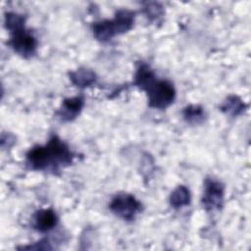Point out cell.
Wrapping results in <instances>:
<instances>
[{"label":"cell","mask_w":251,"mask_h":251,"mask_svg":"<svg viewBox=\"0 0 251 251\" xmlns=\"http://www.w3.org/2000/svg\"><path fill=\"white\" fill-rule=\"evenodd\" d=\"M70 147L57 135H52L43 146H34L25 155L26 165L36 171H53L70 166L74 160Z\"/></svg>","instance_id":"obj_1"},{"label":"cell","mask_w":251,"mask_h":251,"mask_svg":"<svg viewBox=\"0 0 251 251\" xmlns=\"http://www.w3.org/2000/svg\"><path fill=\"white\" fill-rule=\"evenodd\" d=\"M143 90L147 94L148 105L154 109L164 110L173 104L176 98L174 84L166 79L155 78Z\"/></svg>","instance_id":"obj_2"},{"label":"cell","mask_w":251,"mask_h":251,"mask_svg":"<svg viewBox=\"0 0 251 251\" xmlns=\"http://www.w3.org/2000/svg\"><path fill=\"white\" fill-rule=\"evenodd\" d=\"M109 209L117 217L125 221H131L141 212L142 205L133 195L122 192L113 197Z\"/></svg>","instance_id":"obj_3"},{"label":"cell","mask_w":251,"mask_h":251,"mask_svg":"<svg viewBox=\"0 0 251 251\" xmlns=\"http://www.w3.org/2000/svg\"><path fill=\"white\" fill-rule=\"evenodd\" d=\"M11 37L8 44L20 56L24 58H30L35 55L38 42L37 39L26 30L25 27L11 31Z\"/></svg>","instance_id":"obj_4"},{"label":"cell","mask_w":251,"mask_h":251,"mask_svg":"<svg viewBox=\"0 0 251 251\" xmlns=\"http://www.w3.org/2000/svg\"><path fill=\"white\" fill-rule=\"evenodd\" d=\"M225 187L223 183L215 178L208 177L204 183V193L201 199L206 211H218L224 202Z\"/></svg>","instance_id":"obj_5"},{"label":"cell","mask_w":251,"mask_h":251,"mask_svg":"<svg viewBox=\"0 0 251 251\" xmlns=\"http://www.w3.org/2000/svg\"><path fill=\"white\" fill-rule=\"evenodd\" d=\"M135 13L128 9H121L116 12L113 20H108L113 36L127 32L134 24Z\"/></svg>","instance_id":"obj_6"},{"label":"cell","mask_w":251,"mask_h":251,"mask_svg":"<svg viewBox=\"0 0 251 251\" xmlns=\"http://www.w3.org/2000/svg\"><path fill=\"white\" fill-rule=\"evenodd\" d=\"M84 106V97L82 95L66 98L61 107L58 109L56 115L63 122H71L75 120L81 112Z\"/></svg>","instance_id":"obj_7"},{"label":"cell","mask_w":251,"mask_h":251,"mask_svg":"<svg viewBox=\"0 0 251 251\" xmlns=\"http://www.w3.org/2000/svg\"><path fill=\"white\" fill-rule=\"evenodd\" d=\"M58 223V217L53 209H41L32 217V226L40 232H47L53 229Z\"/></svg>","instance_id":"obj_8"},{"label":"cell","mask_w":251,"mask_h":251,"mask_svg":"<svg viewBox=\"0 0 251 251\" xmlns=\"http://www.w3.org/2000/svg\"><path fill=\"white\" fill-rule=\"evenodd\" d=\"M69 77L74 85L80 88L91 86L96 81L95 73L87 68H79L71 72Z\"/></svg>","instance_id":"obj_9"},{"label":"cell","mask_w":251,"mask_h":251,"mask_svg":"<svg viewBox=\"0 0 251 251\" xmlns=\"http://www.w3.org/2000/svg\"><path fill=\"white\" fill-rule=\"evenodd\" d=\"M247 108V105L236 95H229L220 106V110L226 115L236 117L241 115Z\"/></svg>","instance_id":"obj_10"},{"label":"cell","mask_w":251,"mask_h":251,"mask_svg":"<svg viewBox=\"0 0 251 251\" xmlns=\"http://www.w3.org/2000/svg\"><path fill=\"white\" fill-rule=\"evenodd\" d=\"M156 78V75L149 65L146 63H139L135 75H134V81L133 84L140 89H144L152 80Z\"/></svg>","instance_id":"obj_11"},{"label":"cell","mask_w":251,"mask_h":251,"mask_svg":"<svg viewBox=\"0 0 251 251\" xmlns=\"http://www.w3.org/2000/svg\"><path fill=\"white\" fill-rule=\"evenodd\" d=\"M190 191L184 185H178L170 195V204L175 209L187 206L190 203Z\"/></svg>","instance_id":"obj_12"},{"label":"cell","mask_w":251,"mask_h":251,"mask_svg":"<svg viewBox=\"0 0 251 251\" xmlns=\"http://www.w3.org/2000/svg\"><path fill=\"white\" fill-rule=\"evenodd\" d=\"M183 119L192 125L201 124L205 120L204 109L199 105L186 106L182 111Z\"/></svg>","instance_id":"obj_13"},{"label":"cell","mask_w":251,"mask_h":251,"mask_svg":"<svg viewBox=\"0 0 251 251\" xmlns=\"http://www.w3.org/2000/svg\"><path fill=\"white\" fill-rule=\"evenodd\" d=\"M4 25L8 30L14 31L17 29H20L22 27H25V17L24 15L14 13V12H8L5 14V21Z\"/></svg>","instance_id":"obj_14"},{"label":"cell","mask_w":251,"mask_h":251,"mask_svg":"<svg viewBox=\"0 0 251 251\" xmlns=\"http://www.w3.org/2000/svg\"><path fill=\"white\" fill-rule=\"evenodd\" d=\"M143 14L150 21H158L164 15L163 6L157 2H146L143 4Z\"/></svg>","instance_id":"obj_15"}]
</instances>
